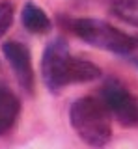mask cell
Segmentation results:
<instances>
[{"instance_id": "cell-1", "label": "cell", "mask_w": 138, "mask_h": 149, "mask_svg": "<svg viewBox=\"0 0 138 149\" xmlns=\"http://www.w3.org/2000/svg\"><path fill=\"white\" fill-rule=\"evenodd\" d=\"M69 123L86 146L101 149L112 140V114L103 99L80 97L69 108Z\"/></svg>"}, {"instance_id": "cell-2", "label": "cell", "mask_w": 138, "mask_h": 149, "mask_svg": "<svg viewBox=\"0 0 138 149\" xmlns=\"http://www.w3.org/2000/svg\"><path fill=\"white\" fill-rule=\"evenodd\" d=\"M73 32L82 41H86L95 49L108 50V52L119 56H129L136 49L132 36L125 34L119 28L112 26L107 21H101V19H90V17L75 19L73 21Z\"/></svg>"}, {"instance_id": "cell-3", "label": "cell", "mask_w": 138, "mask_h": 149, "mask_svg": "<svg viewBox=\"0 0 138 149\" xmlns=\"http://www.w3.org/2000/svg\"><path fill=\"white\" fill-rule=\"evenodd\" d=\"M101 99L114 119L123 127H138V99L119 80L108 78L101 88Z\"/></svg>"}, {"instance_id": "cell-4", "label": "cell", "mask_w": 138, "mask_h": 149, "mask_svg": "<svg viewBox=\"0 0 138 149\" xmlns=\"http://www.w3.org/2000/svg\"><path fill=\"white\" fill-rule=\"evenodd\" d=\"M69 56H71L69 45L63 37H54L45 47L43 54H41V74H43V82L52 93H60L63 90L62 73H63V67H66V62H67Z\"/></svg>"}, {"instance_id": "cell-5", "label": "cell", "mask_w": 138, "mask_h": 149, "mask_svg": "<svg viewBox=\"0 0 138 149\" xmlns=\"http://www.w3.org/2000/svg\"><path fill=\"white\" fill-rule=\"evenodd\" d=\"M2 54L6 58L8 65L11 67L13 74H15L19 86L24 90L26 93L34 91V67H32V54L30 49L21 41L15 39H8L2 43Z\"/></svg>"}, {"instance_id": "cell-6", "label": "cell", "mask_w": 138, "mask_h": 149, "mask_svg": "<svg viewBox=\"0 0 138 149\" xmlns=\"http://www.w3.org/2000/svg\"><path fill=\"white\" fill-rule=\"evenodd\" d=\"M101 71L99 65L88 62V60H82V58H73L69 56L66 67H63L62 73V84L63 88L69 86V84H86V82H93L101 78Z\"/></svg>"}, {"instance_id": "cell-7", "label": "cell", "mask_w": 138, "mask_h": 149, "mask_svg": "<svg viewBox=\"0 0 138 149\" xmlns=\"http://www.w3.org/2000/svg\"><path fill=\"white\" fill-rule=\"evenodd\" d=\"M21 116V101L10 88L0 86V136L15 127Z\"/></svg>"}, {"instance_id": "cell-8", "label": "cell", "mask_w": 138, "mask_h": 149, "mask_svg": "<svg viewBox=\"0 0 138 149\" xmlns=\"http://www.w3.org/2000/svg\"><path fill=\"white\" fill-rule=\"evenodd\" d=\"M21 22L32 34H47L50 32V22L49 15L45 13V9H41L38 4L34 2H26L21 9Z\"/></svg>"}, {"instance_id": "cell-9", "label": "cell", "mask_w": 138, "mask_h": 149, "mask_svg": "<svg viewBox=\"0 0 138 149\" xmlns=\"http://www.w3.org/2000/svg\"><path fill=\"white\" fill-rule=\"evenodd\" d=\"M110 13L119 21L138 28V0H114Z\"/></svg>"}, {"instance_id": "cell-10", "label": "cell", "mask_w": 138, "mask_h": 149, "mask_svg": "<svg viewBox=\"0 0 138 149\" xmlns=\"http://www.w3.org/2000/svg\"><path fill=\"white\" fill-rule=\"evenodd\" d=\"M15 19V8L11 2H0V39L6 36Z\"/></svg>"}, {"instance_id": "cell-11", "label": "cell", "mask_w": 138, "mask_h": 149, "mask_svg": "<svg viewBox=\"0 0 138 149\" xmlns=\"http://www.w3.org/2000/svg\"><path fill=\"white\" fill-rule=\"evenodd\" d=\"M135 37V43H136V49H138V36H132Z\"/></svg>"}, {"instance_id": "cell-12", "label": "cell", "mask_w": 138, "mask_h": 149, "mask_svg": "<svg viewBox=\"0 0 138 149\" xmlns=\"http://www.w3.org/2000/svg\"><path fill=\"white\" fill-rule=\"evenodd\" d=\"M135 63H136V67H138V60H136V62H135Z\"/></svg>"}]
</instances>
